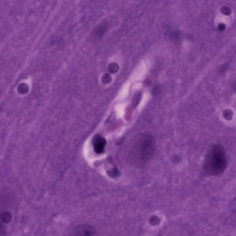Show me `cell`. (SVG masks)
I'll return each instance as SVG.
<instances>
[{"label": "cell", "instance_id": "6da1fadb", "mask_svg": "<svg viewBox=\"0 0 236 236\" xmlns=\"http://www.w3.org/2000/svg\"><path fill=\"white\" fill-rule=\"evenodd\" d=\"M155 141L153 136L145 133L137 140L130 153L131 161L137 167H142L147 163L154 153Z\"/></svg>", "mask_w": 236, "mask_h": 236}, {"label": "cell", "instance_id": "7a4b0ae2", "mask_svg": "<svg viewBox=\"0 0 236 236\" xmlns=\"http://www.w3.org/2000/svg\"><path fill=\"white\" fill-rule=\"evenodd\" d=\"M227 166L225 150L221 145L214 144L207 152L203 164L204 173L207 175L218 176L221 175Z\"/></svg>", "mask_w": 236, "mask_h": 236}, {"label": "cell", "instance_id": "3957f363", "mask_svg": "<svg viewBox=\"0 0 236 236\" xmlns=\"http://www.w3.org/2000/svg\"><path fill=\"white\" fill-rule=\"evenodd\" d=\"M95 232V230L93 226L84 224L75 227L71 233L70 236H91Z\"/></svg>", "mask_w": 236, "mask_h": 236}, {"label": "cell", "instance_id": "277c9868", "mask_svg": "<svg viewBox=\"0 0 236 236\" xmlns=\"http://www.w3.org/2000/svg\"><path fill=\"white\" fill-rule=\"evenodd\" d=\"M92 143L94 150L96 153L98 154L103 153L106 144V140L105 138L100 135H97L93 139Z\"/></svg>", "mask_w": 236, "mask_h": 236}, {"label": "cell", "instance_id": "5b68a950", "mask_svg": "<svg viewBox=\"0 0 236 236\" xmlns=\"http://www.w3.org/2000/svg\"><path fill=\"white\" fill-rule=\"evenodd\" d=\"M107 29L106 24H102L97 28L95 31V33L97 37H101L104 34Z\"/></svg>", "mask_w": 236, "mask_h": 236}, {"label": "cell", "instance_id": "8992f818", "mask_svg": "<svg viewBox=\"0 0 236 236\" xmlns=\"http://www.w3.org/2000/svg\"><path fill=\"white\" fill-rule=\"evenodd\" d=\"M18 90L21 94H25L29 91V86L25 83H21L18 85Z\"/></svg>", "mask_w": 236, "mask_h": 236}, {"label": "cell", "instance_id": "52a82bcc", "mask_svg": "<svg viewBox=\"0 0 236 236\" xmlns=\"http://www.w3.org/2000/svg\"><path fill=\"white\" fill-rule=\"evenodd\" d=\"M119 65L116 63L113 62L110 64L108 66V71L111 73H115L119 71Z\"/></svg>", "mask_w": 236, "mask_h": 236}, {"label": "cell", "instance_id": "ba28073f", "mask_svg": "<svg viewBox=\"0 0 236 236\" xmlns=\"http://www.w3.org/2000/svg\"><path fill=\"white\" fill-rule=\"evenodd\" d=\"M1 218L4 222L8 223L11 221L12 217L11 214L8 212H5L1 215Z\"/></svg>", "mask_w": 236, "mask_h": 236}, {"label": "cell", "instance_id": "9c48e42d", "mask_svg": "<svg viewBox=\"0 0 236 236\" xmlns=\"http://www.w3.org/2000/svg\"><path fill=\"white\" fill-rule=\"evenodd\" d=\"M112 81V77L109 74L105 73L101 78V81L104 84H108Z\"/></svg>", "mask_w": 236, "mask_h": 236}, {"label": "cell", "instance_id": "30bf717a", "mask_svg": "<svg viewBox=\"0 0 236 236\" xmlns=\"http://www.w3.org/2000/svg\"><path fill=\"white\" fill-rule=\"evenodd\" d=\"M141 98V94L140 93H137L134 96L133 100V106L134 107H136L137 106L140 101Z\"/></svg>", "mask_w": 236, "mask_h": 236}, {"label": "cell", "instance_id": "8fae6325", "mask_svg": "<svg viewBox=\"0 0 236 236\" xmlns=\"http://www.w3.org/2000/svg\"><path fill=\"white\" fill-rule=\"evenodd\" d=\"M220 12L224 15H230L232 13V10L230 8V7L227 6H224L220 9Z\"/></svg>", "mask_w": 236, "mask_h": 236}, {"label": "cell", "instance_id": "7c38bea8", "mask_svg": "<svg viewBox=\"0 0 236 236\" xmlns=\"http://www.w3.org/2000/svg\"><path fill=\"white\" fill-rule=\"evenodd\" d=\"M233 112L230 110H226L223 112V116L227 120H231L233 118Z\"/></svg>", "mask_w": 236, "mask_h": 236}, {"label": "cell", "instance_id": "4fadbf2b", "mask_svg": "<svg viewBox=\"0 0 236 236\" xmlns=\"http://www.w3.org/2000/svg\"><path fill=\"white\" fill-rule=\"evenodd\" d=\"M218 28L219 31H223L226 29V25L224 23H220L218 25Z\"/></svg>", "mask_w": 236, "mask_h": 236}, {"label": "cell", "instance_id": "5bb4252c", "mask_svg": "<svg viewBox=\"0 0 236 236\" xmlns=\"http://www.w3.org/2000/svg\"><path fill=\"white\" fill-rule=\"evenodd\" d=\"M159 87H158V86H156L154 87V88L153 90V91H152V93H153L154 94H156L157 93L159 92Z\"/></svg>", "mask_w": 236, "mask_h": 236}]
</instances>
